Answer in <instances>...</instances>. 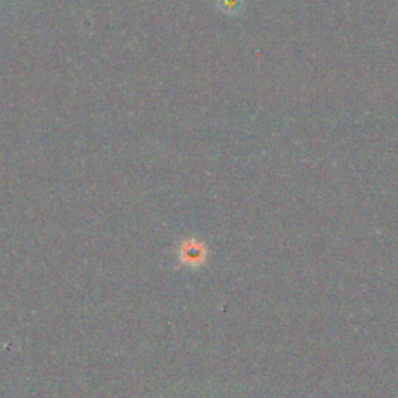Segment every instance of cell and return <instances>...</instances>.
Listing matches in <instances>:
<instances>
[{"label": "cell", "mask_w": 398, "mask_h": 398, "mask_svg": "<svg viewBox=\"0 0 398 398\" xmlns=\"http://www.w3.org/2000/svg\"><path fill=\"white\" fill-rule=\"evenodd\" d=\"M178 256H179V263L182 266L197 267L204 265L207 258V247L204 243H201V241L194 238L184 240L179 246Z\"/></svg>", "instance_id": "obj_1"}, {"label": "cell", "mask_w": 398, "mask_h": 398, "mask_svg": "<svg viewBox=\"0 0 398 398\" xmlns=\"http://www.w3.org/2000/svg\"><path fill=\"white\" fill-rule=\"evenodd\" d=\"M218 5L226 13H237L241 6V0H218Z\"/></svg>", "instance_id": "obj_2"}]
</instances>
